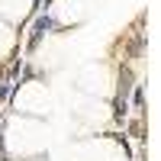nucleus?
Listing matches in <instances>:
<instances>
[{"label": "nucleus", "instance_id": "0eeeda50", "mask_svg": "<svg viewBox=\"0 0 161 161\" xmlns=\"http://www.w3.org/2000/svg\"><path fill=\"white\" fill-rule=\"evenodd\" d=\"M13 48H16V32H13L3 19H0V58H7Z\"/></svg>", "mask_w": 161, "mask_h": 161}, {"label": "nucleus", "instance_id": "39448f33", "mask_svg": "<svg viewBox=\"0 0 161 161\" xmlns=\"http://www.w3.org/2000/svg\"><path fill=\"white\" fill-rule=\"evenodd\" d=\"M52 19L58 26H74L84 19V0H55L52 3Z\"/></svg>", "mask_w": 161, "mask_h": 161}, {"label": "nucleus", "instance_id": "7ed1b4c3", "mask_svg": "<svg viewBox=\"0 0 161 161\" xmlns=\"http://www.w3.org/2000/svg\"><path fill=\"white\" fill-rule=\"evenodd\" d=\"M71 161H126V152L123 145L106 139V136H97V139H87L71 148Z\"/></svg>", "mask_w": 161, "mask_h": 161}, {"label": "nucleus", "instance_id": "20e7f679", "mask_svg": "<svg viewBox=\"0 0 161 161\" xmlns=\"http://www.w3.org/2000/svg\"><path fill=\"white\" fill-rule=\"evenodd\" d=\"M80 87L93 97H106V93L113 90V74L106 64H90V68L80 71Z\"/></svg>", "mask_w": 161, "mask_h": 161}, {"label": "nucleus", "instance_id": "6e6552de", "mask_svg": "<svg viewBox=\"0 0 161 161\" xmlns=\"http://www.w3.org/2000/svg\"><path fill=\"white\" fill-rule=\"evenodd\" d=\"M80 116L90 119V123H106V119H110V110H106L103 103H90L87 110H80Z\"/></svg>", "mask_w": 161, "mask_h": 161}, {"label": "nucleus", "instance_id": "f03ea898", "mask_svg": "<svg viewBox=\"0 0 161 161\" xmlns=\"http://www.w3.org/2000/svg\"><path fill=\"white\" fill-rule=\"evenodd\" d=\"M13 110L23 116H45L52 110V93L42 80H26L19 84L16 97H13Z\"/></svg>", "mask_w": 161, "mask_h": 161}, {"label": "nucleus", "instance_id": "1a4fd4ad", "mask_svg": "<svg viewBox=\"0 0 161 161\" xmlns=\"http://www.w3.org/2000/svg\"><path fill=\"white\" fill-rule=\"evenodd\" d=\"M23 161H39V158H23Z\"/></svg>", "mask_w": 161, "mask_h": 161}, {"label": "nucleus", "instance_id": "423d86ee", "mask_svg": "<svg viewBox=\"0 0 161 161\" xmlns=\"http://www.w3.org/2000/svg\"><path fill=\"white\" fill-rule=\"evenodd\" d=\"M32 3L36 0H0V19L16 26V23H23L32 13Z\"/></svg>", "mask_w": 161, "mask_h": 161}, {"label": "nucleus", "instance_id": "f257e3e1", "mask_svg": "<svg viewBox=\"0 0 161 161\" xmlns=\"http://www.w3.org/2000/svg\"><path fill=\"white\" fill-rule=\"evenodd\" d=\"M45 142H48V132L42 123L26 119V116H13L7 126L3 148L10 158H39L45 152Z\"/></svg>", "mask_w": 161, "mask_h": 161}]
</instances>
